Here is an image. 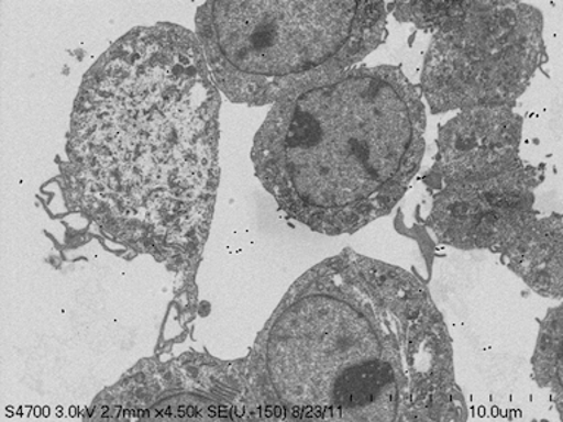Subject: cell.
I'll return each mask as SVG.
<instances>
[{"label":"cell","instance_id":"obj_4","mask_svg":"<svg viewBox=\"0 0 563 422\" xmlns=\"http://www.w3.org/2000/svg\"><path fill=\"white\" fill-rule=\"evenodd\" d=\"M385 2H206L196 35L232 103L275 104L354 68L385 38Z\"/></svg>","mask_w":563,"mask_h":422},{"label":"cell","instance_id":"obj_2","mask_svg":"<svg viewBox=\"0 0 563 422\" xmlns=\"http://www.w3.org/2000/svg\"><path fill=\"white\" fill-rule=\"evenodd\" d=\"M222 97L196 33L136 26L84 75L62 191L99 235L194 286L218 197Z\"/></svg>","mask_w":563,"mask_h":422},{"label":"cell","instance_id":"obj_7","mask_svg":"<svg viewBox=\"0 0 563 422\" xmlns=\"http://www.w3.org/2000/svg\"><path fill=\"white\" fill-rule=\"evenodd\" d=\"M522 118L512 108L465 109L440 127L438 154L429 179L440 187L504 174L519 157Z\"/></svg>","mask_w":563,"mask_h":422},{"label":"cell","instance_id":"obj_1","mask_svg":"<svg viewBox=\"0 0 563 422\" xmlns=\"http://www.w3.org/2000/svg\"><path fill=\"white\" fill-rule=\"evenodd\" d=\"M216 382L224 418L466 420L451 336L430 290L352 248L303 273L250 354L216 360Z\"/></svg>","mask_w":563,"mask_h":422},{"label":"cell","instance_id":"obj_6","mask_svg":"<svg viewBox=\"0 0 563 422\" xmlns=\"http://www.w3.org/2000/svg\"><path fill=\"white\" fill-rule=\"evenodd\" d=\"M541 180L540 169L521 160L492 178L444 185L434 193L427 224L439 244L500 255L539 218Z\"/></svg>","mask_w":563,"mask_h":422},{"label":"cell","instance_id":"obj_5","mask_svg":"<svg viewBox=\"0 0 563 422\" xmlns=\"http://www.w3.org/2000/svg\"><path fill=\"white\" fill-rule=\"evenodd\" d=\"M396 21L433 33L420 91L431 113L505 106L545 59L543 15L522 2H394Z\"/></svg>","mask_w":563,"mask_h":422},{"label":"cell","instance_id":"obj_9","mask_svg":"<svg viewBox=\"0 0 563 422\" xmlns=\"http://www.w3.org/2000/svg\"><path fill=\"white\" fill-rule=\"evenodd\" d=\"M563 308H550L540 321L534 354L531 358L532 378L540 389H548L559 417L563 420Z\"/></svg>","mask_w":563,"mask_h":422},{"label":"cell","instance_id":"obj_3","mask_svg":"<svg viewBox=\"0 0 563 422\" xmlns=\"http://www.w3.org/2000/svg\"><path fill=\"white\" fill-rule=\"evenodd\" d=\"M427 114L399 66H354L272 106L255 134V175L311 231L351 235L385 218L420 170Z\"/></svg>","mask_w":563,"mask_h":422},{"label":"cell","instance_id":"obj_8","mask_svg":"<svg viewBox=\"0 0 563 422\" xmlns=\"http://www.w3.org/2000/svg\"><path fill=\"white\" fill-rule=\"evenodd\" d=\"M563 219L561 213L537 218L500 254L501 263L540 297L561 301L563 292Z\"/></svg>","mask_w":563,"mask_h":422}]
</instances>
